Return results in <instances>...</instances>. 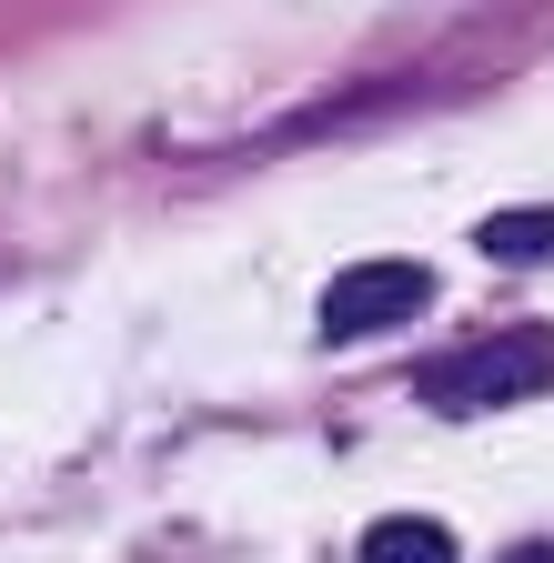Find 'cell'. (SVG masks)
I'll use <instances>...</instances> for the list:
<instances>
[{
  "label": "cell",
  "instance_id": "cell-5",
  "mask_svg": "<svg viewBox=\"0 0 554 563\" xmlns=\"http://www.w3.org/2000/svg\"><path fill=\"white\" fill-rule=\"evenodd\" d=\"M514 563H554V553H544V543H534V553H514Z\"/></svg>",
  "mask_w": 554,
  "mask_h": 563
},
{
  "label": "cell",
  "instance_id": "cell-1",
  "mask_svg": "<svg viewBox=\"0 0 554 563\" xmlns=\"http://www.w3.org/2000/svg\"><path fill=\"white\" fill-rule=\"evenodd\" d=\"M534 393H554V332L544 322L484 332V342L454 352V363L424 373V402L434 412H504V402H534Z\"/></svg>",
  "mask_w": 554,
  "mask_h": 563
},
{
  "label": "cell",
  "instance_id": "cell-2",
  "mask_svg": "<svg viewBox=\"0 0 554 563\" xmlns=\"http://www.w3.org/2000/svg\"><path fill=\"white\" fill-rule=\"evenodd\" d=\"M434 302V272L424 262H354L323 292V342H363V332H393Z\"/></svg>",
  "mask_w": 554,
  "mask_h": 563
},
{
  "label": "cell",
  "instance_id": "cell-3",
  "mask_svg": "<svg viewBox=\"0 0 554 563\" xmlns=\"http://www.w3.org/2000/svg\"><path fill=\"white\" fill-rule=\"evenodd\" d=\"M363 563H454V533L434 514H383L363 533Z\"/></svg>",
  "mask_w": 554,
  "mask_h": 563
},
{
  "label": "cell",
  "instance_id": "cell-4",
  "mask_svg": "<svg viewBox=\"0 0 554 563\" xmlns=\"http://www.w3.org/2000/svg\"><path fill=\"white\" fill-rule=\"evenodd\" d=\"M474 242H484V262H544L554 252V211H495Z\"/></svg>",
  "mask_w": 554,
  "mask_h": 563
}]
</instances>
